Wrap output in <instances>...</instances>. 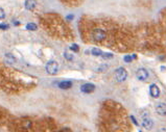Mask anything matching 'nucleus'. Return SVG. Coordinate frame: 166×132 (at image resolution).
Masks as SVG:
<instances>
[{"label": "nucleus", "instance_id": "f257e3e1", "mask_svg": "<svg viewBox=\"0 0 166 132\" xmlns=\"http://www.w3.org/2000/svg\"><path fill=\"white\" fill-rule=\"evenodd\" d=\"M59 70H60V66H59L58 62H54V60H50V62L46 65L47 73L50 74V75H55V74H58Z\"/></svg>", "mask_w": 166, "mask_h": 132}, {"label": "nucleus", "instance_id": "f03ea898", "mask_svg": "<svg viewBox=\"0 0 166 132\" xmlns=\"http://www.w3.org/2000/svg\"><path fill=\"white\" fill-rule=\"evenodd\" d=\"M114 76L118 82H123L127 78V71L123 68H119L114 72Z\"/></svg>", "mask_w": 166, "mask_h": 132}, {"label": "nucleus", "instance_id": "7ed1b4c3", "mask_svg": "<svg viewBox=\"0 0 166 132\" xmlns=\"http://www.w3.org/2000/svg\"><path fill=\"white\" fill-rule=\"evenodd\" d=\"M92 38L95 42H102L106 39V32L102 29H95L92 32Z\"/></svg>", "mask_w": 166, "mask_h": 132}, {"label": "nucleus", "instance_id": "20e7f679", "mask_svg": "<svg viewBox=\"0 0 166 132\" xmlns=\"http://www.w3.org/2000/svg\"><path fill=\"white\" fill-rule=\"evenodd\" d=\"M136 77H137V79L140 80V81H145L148 78V72L144 68L138 69L136 72Z\"/></svg>", "mask_w": 166, "mask_h": 132}, {"label": "nucleus", "instance_id": "39448f33", "mask_svg": "<svg viewBox=\"0 0 166 132\" xmlns=\"http://www.w3.org/2000/svg\"><path fill=\"white\" fill-rule=\"evenodd\" d=\"M95 89V85L91 84V83H86V84H83L81 87V91L85 94H91L92 92H94Z\"/></svg>", "mask_w": 166, "mask_h": 132}, {"label": "nucleus", "instance_id": "423d86ee", "mask_svg": "<svg viewBox=\"0 0 166 132\" xmlns=\"http://www.w3.org/2000/svg\"><path fill=\"white\" fill-rule=\"evenodd\" d=\"M150 95H152V97L158 98L160 96V89L156 84H152L150 87Z\"/></svg>", "mask_w": 166, "mask_h": 132}, {"label": "nucleus", "instance_id": "0eeeda50", "mask_svg": "<svg viewBox=\"0 0 166 132\" xmlns=\"http://www.w3.org/2000/svg\"><path fill=\"white\" fill-rule=\"evenodd\" d=\"M36 5H37V1L36 0H25L24 6H25V9L27 11H32L36 7Z\"/></svg>", "mask_w": 166, "mask_h": 132}, {"label": "nucleus", "instance_id": "6e6552de", "mask_svg": "<svg viewBox=\"0 0 166 132\" xmlns=\"http://www.w3.org/2000/svg\"><path fill=\"white\" fill-rule=\"evenodd\" d=\"M156 111H157L158 114H160V116H165L166 114V106L164 103H162V104H159L157 107H156Z\"/></svg>", "mask_w": 166, "mask_h": 132}, {"label": "nucleus", "instance_id": "1a4fd4ad", "mask_svg": "<svg viewBox=\"0 0 166 132\" xmlns=\"http://www.w3.org/2000/svg\"><path fill=\"white\" fill-rule=\"evenodd\" d=\"M72 87V82L69 81V80H64V81H61L60 84H59V87L62 89H68Z\"/></svg>", "mask_w": 166, "mask_h": 132}, {"label": "nucleus", "instance_id": "9d476101", "mask_svg": "<svg viewBox=\"0 0 166 132\" xmlns=\"http://www.w3.org/2000/svg\"><path fill=\"white\" fill-rule=\"evenodd\" d=\"M142 126L144 128H146V129H150V128L154 126V122H152L150 118H145V119H143Z\"/></svg>", "mask_w": 166, "mask_h": 132}, {"label": "nucleus", "instance_id": "9b49d317", "mask_svg": "<svg viewBox=\"0 0 166 132\" xmlns=\"http://www.w3.org/2000/svg\"><path fill=\"white\" fill-rule=\"evenodd\" d=\"M108 69H109V66L107 64L100 65V66L96 69V72H98V73H102V72H106Z\"/></svg>", "mask_w": 166, "mask_h": 132}, {"label": "nucleus", "instance_id": "f8f14e48", "mask_svg": "<svg viewBox=\"0 0 166 132\" xmlns=\"http://www.w3.org/2000/svg\"><path fill=\"white\" fill-rule=\"evenodd\" d=\"M38 26L36 25L35 23H28L27 25H26V29L27 30H31V31H35V30H37Z\"/></svg>", "mask_w": 166, "mask_h": 132}, {"label": "nucleus", "instance_id": "ddd939ff", "mask_svg": "<svg viewBox=\"0 0 166 132\" xmlns=\"http://www.w3.org/2000/svg\"><path fill=\"white\" fill-rule=\"evenodd\" d=\"M102 51L99 49V48H93L92 50H91V53H92V55H94V56H100V54H102Z\"/></svg>", "mask_w": 166, "mask_h": 132}, {"label": "nucleus", "instance_id": "4468645a", "mask_svg": "<svg viewBox=\"0 0 166 132\" xmlns=\"http://www.w3.org/2000/svg\"><path fill=\"white\" fill-rule=\"evenodd\" d=\"M100 56H102L104 59H109V58H112V57H113V54H112V53L102 52V54H100Z\"/></svg>", "mask_w": 166, "mask_h": 132}, {"label": "nucleus", "instance_id": "2eb2a0df", "mask_svg": "<svg viewBox=\"0 0 166 132\" xmlns=\"http://www.w3.org/2000/svg\"><path fill=\"white\" fill-rule=\"evenodd\" d=\"M64 56H65V58L67 59V60H70V62H71V60H73V55L71 54V53H69V52H65L64 53Z\"/></svg>", "mask_w": 166, "mask_h": 132}, {"label": "nucleus", "instance_id": "dca6fc26", "mask_svg": "<svg viewBox=\"0 0 166 132\" xmlns=\"http://www.w3.org/2000/svg\"><path fill=\"white\" fill-rule=\"evenodd\" d=\"M6 56V58H7V62H11V64H13V62H15V57L13 56L12 54H6L5 55Z\"/></svg>", "mask_w": 166, "mask_h": 132}, {"label": "nucleus", "instance_id": "f3484780", "mask_svg": "<svg viewBox=\"0 0 166 132\" xmlns=\"http://www.w3.org/2000/svg\"><path fill=\"white\" fill-rule=\"evenodd\" d=\"M123 60H124L125 62H131L132 60H133V56H132V55H125V56L123 57Z\"/></svg>", "mask_w": 166, "mask_h": 132}, {"label": "nucleus", "instance_id": "a211bd4d", "mask_svg": "<svg viewBox=\"0 0 166 132\" xmlns=\"http://www.w3.org/2000/svg\"><path fill=\"white\" fill-rule=\"evenodd\" d=\"M70 49H71L72 51H74V52H77L79 51V47L76 44H72L71 46H70Z\"/></svg>", "mask_w": 166, "mask_h": 132}, {"label": "nucleus", "instance_id": "6ab92c4d", "mask_svg": "<svg viewBox=\"0 0 166 132\" xmlns=\"http://www.w3.org/2000/svg\"><path fill=\"white\" fill-rule=\"evenodd\" d=\"M5 18V13H4V11H3L2 9H0V20L1 19H4Z\"/></svg>", "mask_w": 166, "mask_h": 132}, {"label": "nucleus", "instance_id": "aec40b11", "mask_svg": "<svg viewBox=\"0 0 166 132\" xmlns=\"http://www.w3.org/2000/svg\"><path fill=\"white\" fill-rule=\"evenodd\" d=\"M131 120H132V122L135 124L136 126H138V122H137V120L135 119V116H131Z\"/></svg>", "mask_w": 166, "mask_h": 132}, {"label": "nucleus", "instance_id": "412c9836", "mask_svg": "<svg viewBox=\"0 0 166 132\" xmlns=\"http://www.w3.org/2000/svg\"><path fill=\"white\" fill-rule=\"evenodd\" d=\"M0 28H1V29H7L9 25H7V24H0Z\"/></svg>", "mask_w": 166, "mask_h": 132}, {"label": "nucleus", "instance_id": "4be33fe9", "mask_svg": "<svg viewBox=\"0 0 166 132\" xmlns=\"http://www.w3.org/2000/svg\"><path fill=\"white\" fill-rule=\"evenodd\" d=\"M67 19H68V20H72V19H73V16H72V15H70V16H67Z\"/></svg>", "mask_w": 166, "mask_h": 132}, {"label": "nucleus", "instance_id": "5701e85b", "mask_svg": "<svg viewBox=\"0 0 166 132\" xmlns=\"http://www.w3.org/2000/svg\"><path fill=\"white\" fill-rule=\"evenodd\" d=\"M14 24H15V25H19V24H20V22H18V21H15Z\"/></svg>", "mask_w": 166, "mask_h": 132}]
</instances>
